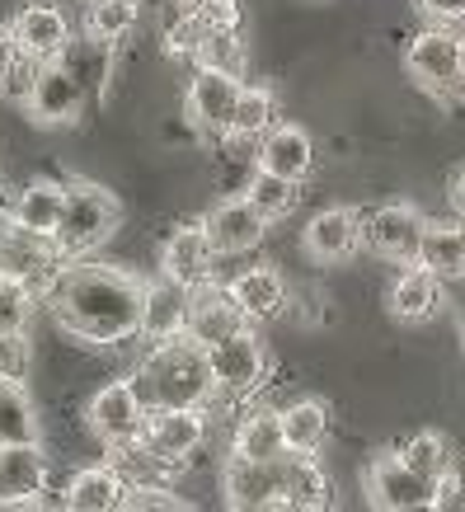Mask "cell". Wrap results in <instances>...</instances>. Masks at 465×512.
I'll list each match as a JSON object with an SVG mask.
<instances>
[{
	"label": "cell",
	"mask_w": 465,
	"mask_h": 512,
	"mask_svg": "<svg viewBox=\"0 0 465 512\" xmlns=\"http://www.w3.org/2000/svg\"><path fill=\"white\" fill-rule=\"evenodd\" d=\"M47 306L76 339L113 348L137 339L141 282L109 264H66L57 278H47Z\"/></svg>",
	"instance_id": "1"
},
{
	"label": "cell",
	"mask_w": 465,
	"mask_h": 512,
	"mask_svg": "<svg viewBox=\"0 0 465 512\" xmlns=\"http://www.w3.org/2000/svg\"><path fill=\"white\" fill-rule=\"evenodd\" d=\"M132 395L141 400L146 414H155V409H202L217 395L212 372H207V348L193 343L188 334L151 343V353L141 357V367L132 372Z\"/></svg>",
	"instance_id": "2"
},
{
	"label": "cell",
	"mask_w": 465,
	"mask_h": 512,
	"mask_svg": "<svg viewBox=\"0 0 465 512\" xmlns=\"http://www.w3.org/2000/svg\"><path fill=\"white\" fill-rule=\"evenodd\" d=\"M113 231H118V198L90 179H71L66 212L47 245H52V259H80V254H94Z\"/></svg>",
	"instance_id": "3"
},
{
	"label": "cell",
	"mask_w": 465,
	"mask_h": 512,
	"mask_svg": "<svg viewBox=\"0 0 465 512\" xmlns=\"http://www.w3.org/2000/svg\"><path fill=\"white\" fill-rule=\"evenodd\" d=\"M423 231H428V217H423L419 207H409V202H386V207H376L372 217L362 221V240L372 254L390 259V264H419V245H423Z\"/></svg>",
	"instance_id": "4"
},
{
	"label": "cell",
	"mask_w": 465,
	"mask_h": 512,
	"mask_svg": "<svg viewBox=\"0 0 465 512\" xmlns=\"http://www.w3.org/2000/svg\"><path fill=\"white\" fill-rule=\"evenodd\" d=\"M202 437H207L202 409H155V414H146V423H141L137 447L146 451L151 461H160V466H179V461H188V456L202 447Z\"/></svg>",
	"instance_id": "5"
},
{
	"label": "cell",
	"mask_w": 465,
	"mask_h": 512,
	"mask_svg": "<svg viewBox=\"0 0 465 512\" xmlns=\"http://www.w3.org/2000/svg\"><path fill=\"white\" fill-rule=\"evenodd\" d=\"M207 372H212V390H221V395H249L268 372L264 343L254 339L249 329L212 343L207 348Z\"/></svg>",
	"instance_id": "6"
},
{
	"label": "cell",
	"mask_w": 465,
	"mask_h": 512,
	"mask_svg": "<svg viewBox=\"0 0 465 512\" xmlns=\"http://www.w3.org/2000/svg\"><path fill=\"white\" fill-rule=\"evenodd\" d=\"M85 423L99 442L109 447H132L141 437V423H146V409L132 395V381H109L104 390H94V400L85 404Z\"/></svg>",
	"instance_id": "7"
},
{
	"label": "cell",
	"mask_w": 465,
	"mask_h": 512,
	"mask_svg": "<svg viewBox=\"0 0 465 512\" xmlns=\"http://www.w3.org/2000/svg\"><path fill=\"white\" fill-rule=\"evenodd\" d=\"M404 71L419 80L428 94H451L456 76H461V62H456V33L447 24H433V29L414 33V43L404 47Z\"/></svg>",
	"instance_id": "8"
},
{
	"label": "cell",
	"mask_w": 465,
	"mask_h": 512,
	"mask_svg": "<svg viewBox=\"0 0 465 512\" xmlns=\"http://www.w3.org/2000/svg\"><path fill=\"white\" fill-rule=\"evenodd\" d=\"M24 109H29L33 123L66 127V123H76L80 109H85V90H80L76 76H71L62 62H47L43 71H38V80H33Z\"/></svg>",
	"instance_id": "9"
},
{
	"label": "cell",
	"mask_w": 465,
	"mask_h": 512,
	"mask_svg": "<svg viewBox=\"0 0 465 512\" xmlns=\"http://www.w3.org/2000/svg\"><path fill=\"white\" fill-rule=\"evenodd\" d=\"M240 329H249V320L240 315V306L231 301V292L226 287H217V282H202V287H193L188 292V339L202 343V348H212V343L231 339V334H240Z\"/></svg>",
	"instance_id": "10"
},
{
	"label": "cell",
	"mask_w": 465,
	"mask_h": 512,
	"mask_svg": "<svg viewBox=\"0 0 465 512\" xmlns=\"http://www.w3.org/2000/svg\"><path fill=\"white\" fill-rule=\"evenodd\" d=\"M367 498H372L376 512H395V508H409V503H428L433 484L423 480V475H414L395 451H381L372 466H367Z\"/></svg>",
	"instance_id": "11"
},
{
	"label": "cell",
	"mask_w": 465,
	"mask_h": 512,
	"mask_svg": "<svg viewBox=\"0 0 465 512\" xmlns=\"http://www.w3.org/2000/svg\"><path fill=\"white\" fill-rule=\"evenodd\" d=\"M212 264H217V249L202 231V221L193 226H179V231L165 240L160 249V268H165V278L179 282V287H202V282H212Z\"/></svg>",
	"instance_id": "12"
},
{
	"label": "cell",
	"mask_w": 465,
	"mask_h": 512,
	"mask_svg": "<svg viewBox=\"0 0 465 512\" xmlns=\"http://www.w3.org/2000/svg\"><path fill=\"white\" fill-rule=\"evenodd\" d=\"M188 329V287L160 278L141 287V315H137V339L165 343Z\"/></svg>",
	"instance_id": "13"
},
{
	"label": "cell",
	"mask_w": 465,
	"mask_h": 512,
	"mask_svg": "<svg viewBox=\"0 0 465 512\" xmlns=\"http://www.w3.org/2000/svg\"><path fill=\"white\" fill-rule=\"evenodd\" d=\"M240 76H226V71H202L188 85V118L202 127V132H231V113L240 104Z\"/></svg>",
	"instance_id": "14"
},
{
	"label": "cell",
	"mask_w": 465,
	"mask_h": 512,
	"mask_svg": "<svg viewBox=\"0 0 465 512\" xmlns=\"http://www.w3.org/2000/svg\"><path fill=\"white\" fill-rule=\"evenodd\" d=\"M10 38L33 62H57L66 52V43H71V24H66V15L57 5H24L15 15V24H10Z\"/></svg>",
	"instance_id": "15"
},
{
	"label": "cell",
	"mask_w": 465,
	"mask_h": 512,
	"mask_svg": "<svg viewBox=\"0 0 465 512\" xmlns=\"http://www.w3.org/2000/svg\"><path fill=\"white\" fill-rule=\"evenodd\" d=\"M202 231H207V240H212L217 254H245V249L264 245L268 221L259 217L245 198H231V202H221V207H212V212L202 217Z\"/></svg>",
	"instance_id": "16"
},
{
	"label": "cell",
	"mask_w": 465,
	"mask_h": 512,
	"mask_svg": "<svg viewBox=\"0 0 465 512\" xmlns=\"http://www.w3.org/2000/svg\"><path fill=\"white\" fill-rule=\"evenodd\" d=\"M315 165V141H310L306 127H292V123H273L259 137V170L264 174H278V179H292L301 184Z\"/></svg>",
	"instance_id": "17"
},
{
	"label": "cell",
	"mask_w": 465,
	"mask_h": 512,
	"mask_svg": "<svg viewBox=\"0 0 465 512\" xmlns=\"http://www.w3.org/2000/svg\"><path fill=\"white\" fill-rule=\"evenodd\" d=\"M132 484L113 466H85L76 470L62 489V512H123Z\"/></svg>",
	"instance_id": "18"
},
{
	"label": "cell",
	"mask_w": 465,
	"mask_h": 512,
	"mask_svg": "<svg viewBox=\"0 0 465 512\" xmlns=\"http://www.w3.org/2000/svg\"><path fill=\"white\" fill-rule=\"evenodd\" d=\"M47 489V456L43 447H0V508L38 503Z\"/></svg>",
	"instance_id": "19"
},
{
	"label": "cell",
	"mask_w": 465,
	"mask_h": 512,
	"mask_svg": "<svg viewBox=\"0 0 465 512\" xmlns=\"http://www.w3.org/2000/svg\"><path fill=\"white\" fill-rule=\"evenodd\" d=\"M362 245V217L353 207H325L320 217L306 226V249L320 264H339Z\"/></svg>",
	"instance_id": "20"
},
{
	"label": "cell",
	"mask_w": 465,
	"mask_h": 512,
	"mask_svg": "<svg viewBox=\"0 0 465 512\" xmlns=\"http://www.w3.org/2000/svg\"><path fill=\"white\" fill-rule=\"evenodd\" d=\"M226 292H231V301L240 306L245 320H273L287 306V282H282L278 268H268V264H254L245 273H235Z\"/></svg>",
	"instance_id": "21"
},
{
	"label": "cell",
	"mask_w": 465,
	"mask_h": 512,
	"mask_svg": "<svg viewBox=\"0 0 465 512\" xmlns=\"http://www.w3.org/2000/svg\"><path fill=\"white\" fill-rule=\"evenodd\" d=\"M66 212V184H52V179H38L15 198L10 207V226L24 235H38V240H52L57 221Z\"/></svg>",
	"instance_id": "22"
},
{
	"label": "cell",
	"mask_w": 465,
	"mask_h": 512,
	"mask_svg": "<svg viewBox=\"0 0 465 512\" xmlns=\"http://www.w3.org/2000/svg\"><path fill=\"white\" fill-rule=\"evenodd\" d=\"M287 461V456H282ZM282 461L278 466H249V461H235L226 466V498H231L235 512H264L273 498L282 494Z\"/></svg>",
	"instance_id": "23"
},
{
	"label": "cell",
	"mask_w": 465,
	"mask_h": 512,
	"mask_svg": "<svg viewBox=\"0 0 465 512\" xmlns=\"http://www.w3.org/2000/svg\"><path fill=\"white\" fill-rule=\"evenodd\" d=\"M419 264L442 282L465 278V221H428L419 245Z\"/></svg>",
	"instance_id": "24"
},
{
	"label": "cell",
	"mask_w": 465,
	"mask_h": 512,
	"mask_svg": "<svg viewBox=\"0 0 465 512\" xmlns=\"http://www.w3.org/2000/svg\"><path fill=\"white\" fill-rule=\"evenodd\" d=\"M437 306H442V278H433L423 264H409L390 287V315L395 320L419 325V320L437 315Z\"/></svg>",
	"instance_id": "25"
},
{
	"label": "cell",
	"mask_w": 465,
	"mask_h": 512,
	"mask_svg": "<svg viewBox=\"0 0 465 512\" xmlns=\"http://www.w3.org/2000/svg\"><path fill=\"white\" fill-rule=\"evenodd\" d=\"M235 461H249V466H278L287 447H282V419L278 409H259L249 414L240 428H235Z\"/></svg>",
	"instance_id": "26"
},
{
	"label": "cell",
	"mask_w": 465,
	"mask_h": 512,
	"mask_svg": "<svg viewBox=\"0 0 465 512\" xmlns=\"http://www.w3.org/2000/svg\"><path fill=\"white\" fill-rule=\"evenodd\" d=\"M282 419V447L287 456H315L329 437V404L325 400H296L278 414Z\"/></svg>",
	"instance_id": "27"
},
{
	"label": "cell",
	"mask_w": 465,
	"mask_h": 512,
	"mask_svg": "<svg viewBox=\"0 0 465 512\" xmlns=\"http://www.w3.org/2000/svg\"><path fill=\"white\" fill-rule=\"evenodd\" d=\"M52 264H57V259H52V245H47V240L24 235V231H15V226H5V231H0V278L33 282Z\"/></svg>",
	"instance_id": "28"
},
{
	"label": "cell",
	"mask_w": 465,
	"mask_h": 512,
	"mask_svg": "<svg viewBox=\"0 0 465 512\" xmlns=\"http://www.w3.org/2000/svg\"><path fill=\"white\" fill-rule=\"evenodd\" d=\"M38 442V409L29 390L5 381L0 386V447H33Z\"/></svg>",
	"instance_id": "29"
},
{
	"label": "cell",
	"mask_w": 465,
	"mask_h": 512,
	"mask_svg": "<svg viewBox=\"0 0 465 512\" xmlns=\"http://www.w3.org/2000/svg\"><path fill=\"white\" fill-rule=\"evenodd\" d=\"M57 62L76 76V85L85 94H99L109 85V43H99V38H71Z\"/></svg>",
	"instance_id": "30"
},
{
	"label": "cell",
	"mask_w": 465,
	"mask_h": 512,
	"mask_svg": "<svg viewBox=\"0 0 465 512\" xmlns=\"http://www.w3.org/2000/svg\"><path fill=\"white\" fill-rule=\"evenodd\" d=\"M395 456H400L414 475H423L428 484H437L447 470H456V451H451V442L442 433H414Z\"/></svg>",
	"instance_id": "31"
},
{
	"label": "cell",
	"mask_w": 465,
	"mask_h": 512,
	"mask_svg": "<svg viewBox=\"0 0 465 512\" xmlns=\"http://www.w3.org/2000/svg\"><path fill=\"white\" fill-rule=\"evenodd\" d=\"M273 90H264V85H245L240 90V104H235V113H231V132L226 137L240 146V141H259L273 127Z\"/></svg>",
	"instance_id": "32"
},
{
	"label": "cell",
	"mask_w": 465,
	"mask_h": 512,
	"mask_svg": "<svg viewBox=\"0 0 465 512\" xmlns=\"http://www.w3.org/2000/svg\"><path fill=\"white\" fill-rule=\"evenodd\" d=\"M137 15V0H90L85 5V38H99L113 47L123 33H132Z\"/></svg>",
	"instance_id": "33"
},
{
	"label": "cell",
	"mask_w": 465,
	"mask_h": 512,
	"mask_svg": "<svg viewBox=\"0 0 465 512\" xmlns=\"http://www.w3.org/2000/svg\"><path fill=\"white\" fill-rule=\"evenodd\" d=\"M296 198H301V193H296L292 179H278V174H264V170L254 174V179H249V188H245V202L264 221H282L296 207Z\"/></svg>",
	"instance_id": "34"
},
{
	"label": "cell",
	"mask_w": 465,
	"mask_h": 512,
	"mask_svg": "<svg viewBox=\"0 0 465 512\" xmlns=\"http://www.w3.org/2000/svg\"><path fill=\"white\" fill-rule=\"evenodd\" d=\"M193 62H198L202 71H226V76H235V71H245V38H240V33H207Z\"/></svg>",
	"instance_id": "35"
},
{
	"label": "cell",
	"mask_w": 465,
	"mask_h": 512,
	"mask_svg": "<svg viewBox=\"0 0 465 512\" xmlns=\"http://www.w3.org/2000/svg\"><path fill=\"white\" fill-rule=\"evenodd\" d=\"M33 311V292L29 282H10L0 278V334H24Z\"/></svg>",
	"instance_id": "36"
},
{
	"label": "cell",
	"mask_w": 465,
	"mask_h": 512,
	"mask_svg": "<svg viewBox=\"0 0 465 512\" xmlns=\"http://www.w3.org/2000/svg\"><path fill=\"white\" fill-rule=\"evenodd\" d=\"M184 10L198 19L207 33H235L240 29V0H184Z\"/></svg>",
	"instance_id": "37"
},
{
	"label": "cell",
	"mask_w": 465,
	"mask_h": 512,
	"mask_svg": "<svg viewBox=\"0 0 465 512\" xmlns=\"http://www.w3.org/2000/svg\"><path fill=\"white\" fill-rule=\"evenodd\" d=\"M24 376H29V339L24 334H0V386L5 381L24 386Z\"/></svg>",
	"instance_id": "38"
},
{
	"label": "cell",
	"mask_w": 465,
	"mask_h": 512,
	"mask_svg": "<svg viewBox=\"0 0 465 512\" xmlns=\"http://www.w3.org/2000/svg\"><path fill=\"white\" fill-rule=\"evenodd\" d=\"M202 38H207V29L184 10V15L170 24V33H165V52H170V57H198Z\"/></svg>",
	"instance_id": "39"
},
{
	"label": "cell",
	"mask_w": 465,
	"mask_h": 512,
	"mask_svg": "<svg viewBox=\"0 0 465 512\" xmlns=\"http://www.w3.org/2000/svg\"><path fill=\"white\" fill-rule=\"evenodd\" d=\"M47 62H33V57H24V52H19V62L10 66V71H5V80H0V94H5V99H19V104H24V99H29V90H33V80H38V71H43Z\"/></svg>",
	"instance_id": "40"
},
{
	"label": "cell",
	"mask_w": 465,
	"mask_h": 512,
	"mask_svg": "<svg viewBox=\"0 0 465 512\" xmlns=\"http://www.w3.org/2000/svg\"><path fill=\"white\" fill-rule=\"evenodd\" d=\"M123 512H193L188 503H179L174 494H165V489H132L123 503Z\"/></svg>",
	"instance_id": "41"
},
{
	"label": "cell",
	"mask_w": 465,
	"mask_h": 512,
	"mask_svg": "<svg viewBox=\"0 0 465 512\" xmlns=\"http://www.w3.org/2000/svg\"><path fill=\"white\" fill-rule=\"evenodd\" d=\"M433 508L437 512H465V480H461V470H447V475L433 484Z\"/></svg>",
	"instance_id": "42"
},
{
	"label": "cell",
	"mask_w": 465,
	"mask_h": 512,
	"mask_svg": "<svg viewBox=\"0 0 465 512\" xmlns=\"http://www.w3.org/2000/svg\"><path fill=\"white\" fill-rule=\"evenodd\" d=\"M419 5L433 24H456V19H465V0H419Z\"/></svg>",
	"instance_id": "43"
},
{
	"label": "cell",
	"mask_w": 465,
	"mask_h": 512,
	"mask_svg": "<svg viewBox=\"0 0 465 512\" xmlns=\"http://www.w3.org/2000/svg\"><path fill=\"white\" fill-rule=\"evenodd\" d=\"M19 62V43L10 38V29H0V80H5V71Z\"/></svg>",
	"instance_id": "44"
},
{
	"label": "cell",
	"mask_w": 465,
	"mask_h": 512,
	"mask_svg": "<svg viewBox=\"0 0 465 512\" xmlns=\"http://www.w3.org/2000/svg\"><path fill=\"white\" fill-rule=\"evenodd\" d=\"M451 207H456V217L465 221V165H456V174H451Z\"/></svg>",
	"instance_id": "45"
},
{
	"label": "cell",
	"mask_w": 465,
	"mask_h": 512,
	"mask_svg": "<svg viewBox=\"0 0 465 512\" xmlns=\"http://www.w3.org/2000/svg\"><path fill=\"white\" fill-rule=\"evenodd\" d=\"M456 62H461V76H456V85H451L447 99H461L465 104V33H456Z\"/></svg>",
	"instance_id": "46"
},
{
	"label": "cell",
	"mask_w": 465,
	"mask_h": 512,
	"mask_svg": "<svg viewBox=\"0 0 465 512\" xmlns=\"http://www.w3.org/2000/svg\"><path fill=\"white\" fill-rule=\"evenodd\" d=\"M395 512H437V508H433V498H428V503H409V508H395Z\"/></svg>",
	"instance_id": "47"
},
{
	"label": "cell",
	"mask_w": 465,
	"mask_h": 512,
	"mask_svg": "<svg viewBox=\"0 0 465 512\" xmlns=\"http://www.w3.org/2000/svg\"><path fill=\"white\" fill-rule=\"evenodd\" d=\"M0 512H43L38 503H15V508H0Z\"/></svg>",
	"instance_id": "48"
},
{
	"label": "cell",
	"mask_w": 465,
	"mask_h": 512,
	"mask_svg": "<svg viewBox=\"0 0 465 512\" xmlns=\"http://www.w3.org/2000/svg\"><path fill=\"white\" fill-rule=\"evenodd\" d=\"M461 480H465V461H461Z\"/></svg>",
	"instance_id": "49"
}]
</instances>
